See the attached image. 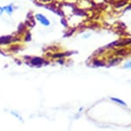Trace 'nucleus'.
I'll return each mask as SVG.
<instances>
[{
  "mask_svg": "<svg viewBox=\"0 0 131 131\" xmlns=\"http://www.w3.org/2000/svg\"><path fill=\"white\" fill-rule=\"evenodd\" d=\"M4 9H3V7H1L0 6V16H2V15H3V13H4Z\"/></svg>",
  "mask_w": 131,
  "mask_h": 131,
  "instance_id": "16",
  "label": "nucleus"
},
{
  "mask_svg": "<svg viewBox=\"0 0 131 131\" xmlns=\"http://www.w3.org/2000/svg\"><path fill=\"white\" fill-rule=\"evenodd\" d=\"M61 23H62V25H63V27H65V28H67L68 27V23H67V21L65 20V18H62L61 19Z\"/></svg>",
  "mask_w": 131,
  "mask_h": 131,
  "instance_id": "10",
  "label": "nucleus"
},
{
  "mask_svg": "<svg viewBox=\"0 0 131 131\" xmlns=\"http://www.w3.org/2000/svg\"><path fill=\"white\" fill-rule=\"evenodd\" d=\"M3 9H4V11L5 12L7 15H9V16H11V15L14 13L16 7H15L12 4H8V5L4 6Z\"/></svg>",
  "mask_w": 131,
  "mask_h": 131,
  "instance_id": "4",
  "label": "nucleus"
},
{
  "mask_svg": "<svg viewBox=\"0 0 131 131\" xmlns=\"http://www.w3.org/2000/svg\"><path fill=\"white\" fill-rule=\"evenodd\" d=\"M117 51V52H116V54L119 55V54H124L126 50H125V49H120V50H117V51Z\"/></svg>",
  "mask_w": 131,
  "mask_h": 131,
  "instance_id": "12",
  "label": "nucleus"
},
{
  "mask_svg": "<svg viewBox=\"0 0 131 131\" xmlns=\"http://www.w3.org/2000/svg\"><path fill=\"white\" fill-rule=\"evenodd\" d=\"M31 39H32V34H31L30 32L28 31L25 37H24V40H25L26 42H29V41H31Z\"/></svg>",
  "mask_w": 131,
  "mask_h": 131,
  "instance_id": "8",
  "label": "nucleus"
},
{
  "mask_svg": "<svg viewBox=\"0 0 131 131\" xmlns=\"http://www.w3.org/2000/svg\"><path fill=\"white\" fill-rule=\"evenodd\" d=\"M93 65L95 66H104V63L100 60H94L93 62Z\"/></svg>",
  "mask_w": 131,
  "mask_h": 131,
  "instance_id": "9",
  "label": "nucleus"
},
{
  "mask_svg": "<svg viewBox=\"0 0 131 131\" xmlns=\"http://www.w3.org/2000/svg\"><path fill=\"white\" fill-rule=\"evenodd\" d=\"M88 36H90V34H86V35H84V36H83V38H85V39H86V37H88Z\"/></svg>",
  "mask_w": 131,
  "mask_h": 131,
  "instance_id": "17",
  "label": "nucleus"
},
{
  "mask_svg": "<svg viewBox=\"0 0 131 131\" xmlns=\"http://www.w3.org/2000/svg\"><path fill=\"white\" fill-rule=\"evenodd\" d=\"M126 4H127V0H117V1L114 2V6L116 8H121Z\"/></svg>",
  "mask_w": 131,
  "mask_h": 131,
  "instance_id": "5",
  "label": "nucleus"
},
{
  "mask_svg": "<svg viewBox=\"0 0 131 131\" xmlns=\"http://www.w3.org/2000/svg\"><path fill=\"white\" fill-rule=\"evenodd\" d=\"M17 39H15L12 35H5L0 37V46L9 45V44L12 43V42L16 41Z\"/></svg>",
  "mask_w": 131,
  "mask_h": 131,
  "instance_id": "3",
  "label": "nucleus"
},
{
  "mask_svg": "<svg viewBox=\"0 0 131 131\" xmlns=\"http://www.w3.org/2000/svg\"><path fill=\"white\" fill-rule=\"evenodd\" d=\"M19 50H20V47H19L18 46H16H16H14L13 47L11 48V51H14V52H17V51H18Z\"/></svg>",
  "mask_w": 131,
  "mask_h": 131,
  "instance_id": "11",
  "label": "nucleus"
},
{
  "mask_svg": "<svg viewBox=\"0 0 131 131\" xmlns=\"http://www.w3.org/2000/svg\"><path fill=\"white\" fill-rule=\"evenodd\" d=\"M124 68L125 69H131V60L129 62H128L127 63L124 65Z\"/></svg>",
  "mask_w": 131,
  "mask_h": 131,
  "instance_id": "14",
  "label": "nucleus"
},
{
  "mask_svg": "<svg viewBox=\"0 0 131 131\" xmlns=\"http://www.w3.org/2000/svg\"><path fill=\"white\" fill-rule=\"evenodd\" d=\"M34 17H35V19L39 21V23L41 24V25H43V26H45V27H49V26L51 25L50 20H49L47 17H46L43 14H40V13L36 14Z\"/></svg>",
  "mask_w": 131,
  "mask_h": 131,
  "instance_id": "2",
  "label": "nucleus"
},
{
  "mask_svg": "<svg viewBox=\"0 0 131 131\" xmlns=\"http://www.w3.org/2000/svg\"><path fill=\"white\" fill-rule=\"evenodd\" d=\"M58 62V63H60V64H63V63H64V59L63 58H58V60L57 61Z\"/></svg>",
  "mask_w": 131,
  "mask_h": 131,
  "instance_id": "15",
  "label": "nucleus"
},
{
  "mask_svg": "<svg viewBox=\"0 0 131 131\" xmlns=\"http://www.w3.org/2000/svg\"><path fill=\"white\" fill-rule=\"evenodd\" d=\"M30 65L35 66V67H41L43 64H48L49 62H46V59L39 58V57H34L31 58L30 60Z\"/></svg>",
  "mask_w": 131,
  "mask_h": 131,
  "instance_id": "1",
  "label": "nucleus"
},
{
  "mask_svg": "<svg viewBox=\"0 0 131 131\" xmlns=\"http://www.w3.org/2000/svg\"><path fill=\"white\" fill-rule=\"evenodd\" d=\"M122 61V59L120 58H113L111 60L110 62V65L112 66V65H116V64H117L118 63H120V62Z\"/></svg>",
  "mask_w": 131,
  "mask_h": 131,
  "instance_id": "6",
  "label": "nucleus"
},
{
  "mask_svg": "<svg viewBox=\"0 0 131 131\" xmlns=\"http://www.w3.org/2000/svg\"><path fill=\"white\" fill-rule=\"evenodd\" d=\"M66 52H63V53H59V52H57L55 54L52 55V58H63V57H66Z\"/></svg>",
  "mask_w": 131,
  "mask_h": 131,
  "instance_id": "7",
  "label": "nucleus"
},
{
  "mask_svg": "<svg viewBox=\"0 0 131 131\" xmlns=\"http://www.w3.org/2000/svg\"><path fill=\"white\" fill-rule=\"evenodd\" d=\"M112 100H114V101H116V102H117V103L121 104V105H125V103H124V102H123L122 100H118V99H116V98H112Z\"/></svg>",
  "mask_w": 131,
  "mask_h": 131,
  "instance_id": "13",
  "label": "nucleus"
}]
</instances>
